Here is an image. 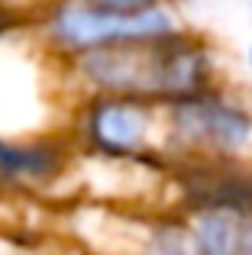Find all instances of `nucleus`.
<instances>
[{
	"instance_id": "nucleus-4",
	"label": "nucleus",
	"mask_w": 252,
	"mask_h": 255,
	"mask_svg": "<svg viewBox=\"0 0 252 255\" xmlns=\"http://www.w3.org/2000/svg\"><path fill=\"white\" fill-rule=\"evenodd\" d=\"M191 255H252V191H220L184 210Z\"/></svg>"
},
{
	"instance_id": "nucleus-1",
	"label": "nucleus",
	"mask_w": 252,
	"mask_h": 255,
	"mask_svg": "<svg viewBox=\"0 0 252 255\" xmlns=\"http://www.w3.org/2000/svg\"><path fill=\"white\" fill-rule=\"evenodd\" d=\"M171 158L252 171V104L230 84L165 104Z\"/></svg>"
},
{
	"instance_id": "nucleus-3",
	"label": "nucleus",
	"mask_w": 252,
	"mask_h": 255,
	"mask_svg": "<svg viewBox=\"0 0 252 255\" xmlns=\"http://www.w3.org/2000/svg\"><path fill=\"white\" fill-rule=\"evenodd\" d=\"M181 29H188L181 6L168 3V0L142 13H107L88 6L84 0H55L42 16L45 45L62 58L120 42H155V39H168Z\"/></svg>"
},
{
	"instance_id": "nucleus-6",
	"label": "nucleus",
	"mask_w": 252,
	"mask_h": 255,
	"mask_svg": "<svg viewBox=\"0 0 252 255\" xmlns=\"http://www.w3.org/2000/svg\"><path fill=\"white\" fill-rule=\"evenodd\" d=\"M88 6H97V10H107V13H142L149 6L162 3V0H84Z\"/></svg>"
},
{
	"instance_id": "nucleus-2",
	"label": "nucleus",
	"mask_w": 252,
	"mask_h": 255,
	"mask_svg": "<svg viewBox=\"0 0 252 255\" xmlns=\"http://www.w3.org/2000/svg\"><path fill=\"white\" fill-rule=\"evenodd\" d=\"M71 132L81 152L120 162H165V104L129 94H88L78 97Z\"/></svg>"
},
{
	"instance_id": "nucleus-8",
	"label": "nucleus",
	"mask_w": 252,
	"mask_h": 255,
	"mask_svg": "<svg viewBox=\"0 0 252 255\" xmlns=\"http://www.w3.org/2000/svg\"><path fill=\"white\" fill-rule=\"evenodd\" d=\"M168 3H175V6H184V3H191V0H168Z\"/></svg>"
},
{
	"instance_id": "nucleus-5",
	"label": "nucleus",
	"mask_w": 252,
	"mask_h": 255,
	"mask_svg": "<svg viewBox=\"0 0 252 255\" xmlns=\"http://www.w3.org/2000/svg\"><path fill=\"white\" fill-rule=\"evenodd\" d=\"M65 171V152L49 136L0 132V181L13 187H42Z\"/></svg>"
},
{
	"instance_id": "nucleus-7",
	"label": "nucleus",
	"mask_w": 252,
	"mask_h": 255,
	"mask_svg": "<svg viewBox=\"0 0 252 255\" xmlns=\"http://www.w3.org/2000/svg\"><path fill=\"white\" fill-rule=\"evenodd\" d=\"M243 62H246V71L252 75V42L246 45V55H243Z\"/></svg>"
}]
</instances>
